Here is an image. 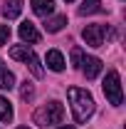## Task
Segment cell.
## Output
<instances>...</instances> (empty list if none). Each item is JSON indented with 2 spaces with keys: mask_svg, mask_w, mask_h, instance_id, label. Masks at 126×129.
<instances>
[{
  "mask_svg": "<svg viewBox=\"0 0 126 129\" xmlns=\"http://www.w3.org/2000/svg\"><path fill=\"white\" fill-rule=\"evenodd\" d=\"M67 3H72V0H67Z\"/></svg>",
  "mask_w": 126,
  "mask_h": 129,
  "instance_id": "cell-20",
  "label": "cell"
},
{
  "mask_svg": "<svg viewBox=\"0 0 126 129\" xmlns=\"http://www.w3.org/2000/svg\"><path fill=\"white\" fill-rule=\"evenodd\" d=\"M104 35H106V27L104 25H87L82 30V37L89 47H101L104 45Z\"/></svg>",
  "mask_w": 126,
  "mask_h": 129,
  "instance_id": "cell-5",
  "label": "cell"
},
{
  "mask_svg": "<svg viewBox=\"0 0 126 129\" xmlns=\"http://www.w3.org/2000/svg\"><path fill=\"white\" fill-rule=\"evenodd\" d=\"M79 70L84 72V77L87 80H94V77H99L101 75V70H104V62L99 60V57H92V55H84L82 52V57H79Z\"/></svg>",
  "mask_w": 126,
  "mask_h": 129,
  "instance_id": "cell-4",
  "label": "cell"
},
{
  "mask_svg": "<svg viewBox=\"0 0 126 129\" xmlns=\"http://www.w3.org/2000/svg\"><path fill=\"white\" fill-rule=\"evenodd\" d=\"M45 62H47V67L52 70V72H62L64 70V55L59 52V50H49L47 52V57H45Z\"/></svg>",
  "mask_w": 126,
  "mask_h": 129,
  "instance_id": "cell-7",
  "label": "cell"
},
{
  "mask_svg": "<svg viewBox=\"0 0 126 129\" xmlns=\"http://www.w3.org/2000/svg\"><path fill=\"white\" fill-rule=\"evenodd\" d=\"M67 25V15H54V17H45V30L47 32H59Z\"/></svg>",
  "mask_w": 126,
  "mask_h": 129,
  "instance_id": "cell-10",
  "label": "cell"
},
{
  "mask_svg": "<svg viewBox=\"0 0 126 129\" xmlns=\"http://www.w3.org/2000/svg\"><path fill=\"white\" fill-rule=\"evenodd\" d=\"M101 10V0H84L79 5V15H94Z\"/></svg>",
  "mask_w": 126,
  "mask_h": 129,
  "instance_id": "cell-12",
  "label": "cell"
},
{
  "mask_svg": "<svg viewBox=\"0 0 126 129\" xmlns=\"http://www.w3.org/2000/svg\"><path fill=\"white\" fill-rule=\"evenodd\" d=\"M69 97V104H72V114L77 122H87L92 114H94V97L89 94L87 89H79V87H69L67 89Z\"/></svg>",
  "mask_w": 126,
  "mask_h": 129,
  "instance_id": "cell-1",
  "label": "cell"
},
{
  "mask_svg": "<svg viewBox=\"0 0 126 129\" xmlns=\"http://www.w3.org/2000/svg\"><path fill=\"white\" fill-rule=\"evenodd\" d=\"M0 122H13V104L0 97Z\"/></svg>",
  "mask_w": 126,
  "mask_h": 129,
  "instance_id": "cell-14",
  "label": "cell"
},
{
  "mask_svg": "<svg viewBox=\"0 0 126 129\" xmlns=\"http://www.w3.org/2000/svg\"><path fill=\"white\" fill-rule=\"evenodd\" d=\"M20 13H22V0H8L3 5V17H8V20L20 17Z\"/></svg>",
  "mask_w": 126,
  "mask_h": 129,
  "instance_id": "cell-9",
  "label": "cell"
},
{
  "mask_svg": "<svg viewBox=\"0 0 126 129\" xmlns=\"http://www.w3.org/2000/svg\"><path fill=\"white\" fill-rule=\"evenodd\" d=\"M17 129H30V127H17Z\"/></svg>",
  "mask_w": 126,
  "mask_h": 129,
  "instance_id": "cell-19",
  "label": "cell"
},
{
  "mask_svg": "<svg viewBox=\"0 0 126 129\" xmlns=\"http://www.w3.org/2000/svg\"><path fill=\"white\" fill-rule=\"evenodd\" d=\"M79 57H82V50H79V47H74V50H72V62H74V64H79Z\"/></svg>",
  "mask_w": 126,
  "mask_h": 129,
  "instance_id": "cell-17",
  "label": "cell"
},
{
  "mask_svg": "<svg viewBox=\"0 0 126 129\" xmlns=\"http://www.w3.org/2000/svg\"><path fill=\"white\" fill-rule=\"evenodd\" d=\"M8 40H10V27L0 25V45H8Z\"/></svg>",
  "mask_w": 126,
  "mask_h": 129,
  "instance_id": "cell-16",
  "label": "cell"
},
{
  "mask_svg": "<svg viewBox=\"0 0 126 129\" xmlns=\"http://www.w3.org/2000/svg\"><path fill=\"white\" fill-rule=\"evenodd\" d=\"M25 64L30 67V72L35 75V77H37V80L45 75V70H42V64H40V60H37V55H35V52H30V55L25 57Z\"/></svg>",
  "mask_w": 126,
  "mask_h": 129,
  "instance_id": "cell-11",
  "label": "cell"
},
{
  "mask_svg": "<svg viewBox=\"0 0 126 129\" xmlns=\"http://www.w3.org/2000/svg\"><path fill=\"white\" fill-rule=\"evenodd\" d=\"M32 10H35V15H40V17H49L54 13V3L52 0H32Z\"/></svg>",
  "mask_w": 126,
  "mask_h": 129,
  "instance_id": "cell-8",
  "label": "cell"
},
{
  "mask_svg": "<svg viewBox=\"0 0 126 129\" xmlns=\"http://www.w3.org/2000/svg\"><path fill=\"white\" fill-rule=\"evenodd\" d=\"M15 87V75L5 67H0V89H13Z\"/></svg>",
  "mask_w": 126,
  "mask_h": 129,
  "instance_id": "cell-13",
  "label": "cell"
},
{
  "mask_svg": "<svg viewBox=\"0 0 126 129\" xmlns=\"http://www.w3.org/2000/svg\"><path fill=\"white\" fill-rule=\"evenodd\" d=\"M20 40L22 42H30V45H35V42H40V32H37V27L32 25L30 20H25L22 25H20Z\"/></svg>",
  "mask_w": 126,
  "mask_h": 129,
  "instance_id": "cell-6",
  "label": "cell"
},
{
  "mask_svg": "<svg viewBox=\"0 0 126 129\" xmlns=\"http://www.w3.org/2000/svg\"><path fill=\"white\" fill-rule=\"evenodd\" d=\"M59 129H74V127H59Z\"/></svg>",
  "mask_w": 126,
  "mask_h": 129,
  "instance_id": "cell-18",
  "label": "cell"
},
{
  "mask_svg": "<svg viewBox=\"0 0 126 129\" xmlns=\"http://www.w3.org/2000/svg\"><path fill=\"white\" fill-rule=\"evenodd\" d=\"M0 64H3V62H0Z\"/></svg>",
  "mask_w": 126,
  "mask_h": 129,
  "instance_id": "cell-21",
  "label": "cell"
},
{
  "mask_svg": "<svg viewBox=\"0 0 126 129\" xmlns=\"http://www.w3.org/2000/svg\"><path fill=\"white\" fill-rule=\"evenodd\" d=\"M104 94H106V99H109V104L121 107V102H124V92H121V80H119V72H116V70H109V72H106V80H104Z\"/></svg>",
  "mask_w": 126,
  "mask_h": 129,
  "instance_id": "cell-3",
  "label": "cell"
},
{
  "mask_svg": "<svg viewBox=\"0 0 126 129\" xmlns=\"http://www.w3.org/2000/svg\"><path fill=\"white\" fill-rule=\"evenodd\" d=\"M20 97H22V99H32V97H35V87H32V82H22V87H20Z\"/></svg>",
  "mask_w": 126,
  "mask_h": 129,
  "instance_id": "cell-15",
  "label": "cell"
},
{
  "mask_svg": "<svg viewBox=\"0 0 126 129\" xmlns=\"http://www.w3.org/2000/svg\"><path fill=\"white\" fill-rule=\"evenodd\" d=\"M64 119V107L59 102H47V104H42L37 112H35V124L37 127H52V124H59Z\"/></svg>",
  "mask_w": 126,
  "mask_h": 129,
  "instance_id": "cell-2",
  "label": "cell"
}]
</instances>
